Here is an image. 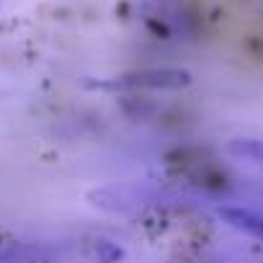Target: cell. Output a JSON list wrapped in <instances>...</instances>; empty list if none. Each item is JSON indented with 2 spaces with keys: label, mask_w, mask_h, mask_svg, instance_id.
Returning <instances> with one entry per match:
<instances>
[{
  "label": "cell",
  "mask_w": 263,
  "mask_h": 263,
  "mask_svg": "<svg viewBox=\"0 0 263 263\" xmlns=\"http://www.w3.org/2000/svg\"><path fill=\"white\" fill-rule=\"evenodd\" d=\"M191 83V75L186 70H140V72H124L106 83H98V88L108 90H178Z\"/></svg>",
  "instance_id": "obj_1"
},
{
  "label": "cell",
  "mask_w": 263,
  "mask_h": 263,
  "mask_svg": "<svg viewBox=\"0 0 263 263\" xmlns=\"http://www.w3.org/2000/svg\"><path fill=\"white\" fill-rule=\"evenodd\" d=\"M219 219L227 222L230 227L240 230L242 235L255 237V240L263 242V214H258L253 209H242V206H222Z\"/></svg>",
  "instance_id": "obj_2"
},
{
  "label": "cell",
  "mask_w": 263,
  "mask_h": 263,
  "mask_svg": "<svg viewBox=\"0 0 263 263\" xmlns=\"http://www.w3.org/2000/svg\"><path fill=\"white\" fill-rule=\"evenodd\" d=\"M230 153L237 158H245L250 163L263 165V140H235L230 145Z\"/></svg>",
  "instance_id": "obj_3"
},
{
  "label": "cell",
  "mask_w": 263,
  "mask_h": 263,
  "mask_svg": "<svg viewBox=\"0 0 263 263\" xmlns=\"http://www.w3.org/2000/svg\"><path fill=\"white\" fill-rule=\"evenodd\" d=\"M98 258H101V263H114L121 258V248H116L106 240H98Z\"/></svg>",
  "instance_id": "obj_4"
}]
</instances>
